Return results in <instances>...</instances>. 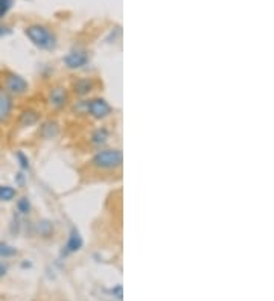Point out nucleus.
Returning <instances> with one entry per match:
<instances>
[{"mask_svg": "<svg viewBox=\"0 0 274 301\" xmlns=\"http://www.w3.org/2000/svg\"><path fill=\"white\" fill-rule=\"evenodd\" d=\"M108 138H110V131L107 128H104V126H101V128H96L93 133H91L90 142L96 146H102L108 142Z\"/></svg>", "mask_w": 274, "mask_h": 301, "instance_id": "10", "label": "nucleus"}, {"mask_svg": "<svg viewBox=\"0 0 274 301\" xmlns=\"http://www.w3.org/2000/svg\"><path fill=\"white\" fill-rule=\"evenodd\" d=\"M11 33V29L8 26H0V37H6Z\"/></svg>", "mask_w": 274, "mask_h": 301, "instance_id": "19", "label": "nucleus"}, {"mask_svg": "<svg viewBox=\"0 0 274 301\" xmlns=\"http://www.w3.org/2000/svg\"><path fill=\"white\" fill-rule=\"evenodd\" d=\"M88 60H90V56L86 49L73 48L66 53V56L63 58V63L67 68H70V70H78V68H83L84 66H87Z\"/></svg>", "mask_w": 274, "mask_h": 301, "instance_id": "5", "label": "nucleus"}, {"mask_svg": "<svg viewBox=\"0 0 274 301\" xmlns=\"http://www.w3.org/2000/svg\"><path fill=\"white\" fill-rule=\"evenodd\" d=\"M14 110V100L5 88L0 87V123H6Z\"/></svg>", "mask_w": 274, "mask_h": 301, "instance_id": "6", "label": "nucleus"}, {"mask_svg": "<svg viewBox=\"0 0 274 301\" xmlns=\"http://www.w3.org/2000/svg\"><path fill=\"white\" fill-rule=\"evenodd\" d=\"M111 294L116 297L118 300H122L123 297V292H122V284H116L113 289H111Z\"/></svg>", "mask_w": 274, "mask_h": 301, "instance_id": "18", "label": "nucleus"}, {"mask_svg": "<svg viewBox=\"0 0 274 301\" xmlns=\"http://www.w3.org/2000/svg\"><path fill=\"white\" fill-rule=\"evenodd\" d=\"M16 158H17V161H18V166L23 169V170H28L29 167H31V163H29V158H28V155L23 152V150H17L16 152Z\"/></svg>", "mask_w": 274, "mask_h": 301, "instance_id": "15", "label": "nucleus"}, {"mask_svg": "<svg viewBox=\"0 0 274 301\" xmlns=\"http://www.w3.org/2000/svg\"><path fill=\"white\" fill-rule=\"evenodd\" d=\"M49 102L53 108H64L68 102V95L63 87H53L49 91Z\"/></svg>", "mask_w": 274, "mask_h": 301, "instance_id": "8", "label": "nucleus"}, {"mask_svg": "<svg viewBox=\"0 0 274 301\" xmlns=\"http://www.w3.org/2000/svg\"><path fill=\"white\" fill-rule=\"evenodd\" d=\"M25 35L28 40L41 50H52L56 46V37L55 33L43 25H29L25 29Z\"/></svg>", "mask_w": 274, "mask_h": 301, "instance_id": "1", "label": "nucleus"}, {"mask_svg": "<svg viewBox=\"0 0 274 301\" xmlns=\"http://www.w3.org/2000/svg\"><path fill=\"white\" fill-rule=\"evenodd\" d=\"M95 88V81L91 78H79L73 83V93L78 96H87Z\"/></svg>", "mask_w": 274, "mask_h": 301, "instance_id": "9", "label": "nucleus"}, {"mask_svg": "<svg viewBox=\"0 0 274 301\" xmlns=\"http://www.w3.org/2000/svg\"><path fill=\"white\" fill-rule=\"evenodd\" d=\"M16 254H17V250L13 245H9V244H6V242L0 240V257L9 259V257H14Z\"/></svg>", "mask_w": 274, "mask_h": 301, "instance_id": "13", "label": "nucleus"}, {"mask_svg": "<svg viewBox=\"0 0 274 301\" xmlns=\"http://www.w3.org/2000/svg\"><path fill=\"white\" fill-rule=\"evenodd\" d=\"M16 181H17V184H18V186H21V184H23V181H25V178H23V175H21V173H18V175L16 177Z\"/></svg>", "mask_w": 274, "mask_h": 301, "instance_id": "21", "label": "nucleus"}, {"mask_svg": "<svg viewBox=\"0 0 274 301\" xmlns=\"http://www.w3.org/2000/svg\"><path fill=\"white\" fill-rule=\"evenodd\" d=\"M13 3H14V0H0V20H2L8 14V11L13 8Z\"/></svg>", "mask_w": 274, "mask_h": 301, "instance_id": "16", "label": "nucleus"}, {"mask_svg": "<svg viewBox=\"0 0 274 301\" xmlns=\"http://www.w3.org/2000/svg\"><path fill=\"white\" fill-rule=\"evenodd\" d=\"M37 120H38V113L34 111V110L23 111L20 114V117H18V122H20L21 126H31L34 123H37Z\"/></svg>", "mask_w": 274, "mask_h": 301, "instance_id": "11", "label": "nucleus"}, {"mask_svg": "<svg viewBox=\"0 0 274 301\" xmlns=\"http://www.w3.org/2000/svg\"><path fill=\"white\" fill-rule=\"evenodd\" d=\"M6 272H8V266L3 262H0V279H2Z\"/></svg>", "mask_w": 274, "mask_h": 301, "instance_id": "20", "label": "nucleus"}, {"mask_svg": "<svg viewBox=\"0 0 274 301\" xmlns=\"http://www.w3.org/2000/svg\"><path fill=\"white\" fill-rule=\"evenodd\" d=\"M52 230H53V227L48 221H44L38 225V231H40V234H43V236H49L52 233Z\"/></svg>", "mask_w": 274, "mask_h": 301, "instance_id": "17", "label": "nucleus"}, {"mask_svg": "<svg viewBox=\"0 0 274 301\" xmlns=\"http://www.w3.org/2000/svg\"><path fill=\"white\" fill-rule=\"evenodd\" d=\"M123 155L120 149H101L91 158V165L101 170H114L122 166Z\"/></svg>", "mask_w": 274, "mask_h": 301, "instance_id": "2", "label": "nucleus"}, {"mask_svg": "<svg viewBox=\"0 0 274 301\" xmlns=\"http://www.w3.org/2000/svg\"><path fill=\"white\" fill-rule=\"evenodd\" d=\"M113 113V108L104 98H95L91 100H86V114H90L91 117L98 120L105 119Z\"/></svg>", "mask_w": 274, "mask_h": 301, "instance_id": "4", "label": "nucleus"}, {"mask_svg": "<svg viewBox=\"0 0 274 301\" xmlns=\"http://www.w3.org/2000/svg\"><path fill=\"white\" fill-rule=\"evenodd\" d=\"M3 88L11 96H23L28 93L29 84L21 75L16 72H5L3 75Z\"/></svg>", "mask_w": 274, "mask_h": 301, "instance_id": "3", "label": "nucleus"}, {"mask_svg": "<svg viewBox=\"0 0 274 301\" xmlns=\"http://www.w3.org/2000/svg\"><path fill=\"white\" fill-rule=\"evenodd\" d=\"M83 245H84V239H83L81 233H79V231L73 227V228L70 230V234H68V239H67V242H66L63 252L66 254V256H67V254H73V252L81 250Z\"/></svg>", "mask_w": 274, "mask_h": 301, "instance_id": "7", "label": "nucleus"}, {"mask_svg": "<svg viewBox=\"0 0 274 301\" xmlns=\"http://www.w3.org/2000/svg\"><path fill=\"white\" fill-rule=\"evenodd\" d=\"M17 196V189H14L13 186H8V184H3L0 186V201L2 202H9L16 200Z\"/></svg>", "mask_w": 274, "mask_h": 301, "instance_id": "12", "label": "nucleus"}, {"mask_svg": "<svg viewBox=\"0 0 274 301\" xmlns=\"http://www.w3.org/2000/svg\"><path fill=\"white\" fill-rule=\"evenodd\" d=\"M31 208H32L31 201L26 198V196H23V198H20V200L17 201V212H18V213L28 215V213L31 212Z\"/></svg>", "mask_w": 274, "mask_h": 301, "instance_id": "14", "label": "nucleus"}]
</instances>
